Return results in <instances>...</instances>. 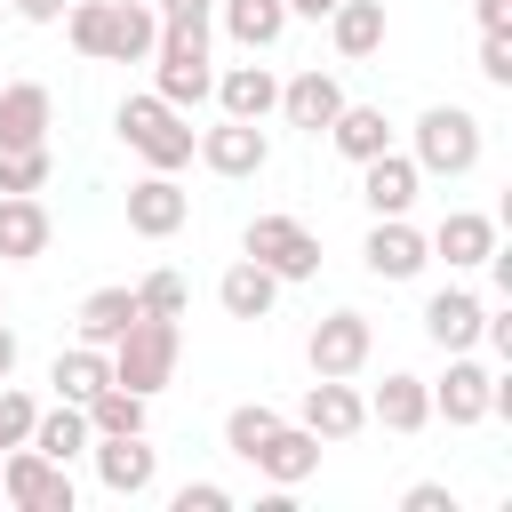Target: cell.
<instances>
[{"label": "cell", "instance_id": "obj_38", "mask_svg": "<svg viewBox=\"0 0 512 512\" xmlns=\"http://www.w3.org/2000/svg\"><path fill=\"white\" fill-rule=\"evenodd\" d=\"M232 504V488H216V480H184L176 488V512H224Z\"/></svg>", "mask_w": 512, "mask_h": 512}, {"label": "cell", "instance_id": "obj_28", "mask_svg": "<svg viewBox=\"0 0 512 512\" xmlns=\"http://www.w3.org/2000/svg\"><path fill=\"white\" fill-rule=\"evenodd\" d=\"M48 384H56V400H96L112 384V352L104 344H72V352H56Z\"/></svg>", "mask_w": 512, "mask_h": 512}, {"label": "cell", "instance_id": "obj_25", "mask_svg": "<svg viewBox=\"0 0 512 512\" xmlns=\"http://www.w3.org/2000/svg\"><path fill=\"white\" fill-rule=\"evenodd\" d=\"M328 32H336V56H344V64L376 56V48H384V0H336V8H328Z\"/></svg>", "mask_w": 512, "mask_h": 512}, {"label": "cell", "instance_id": "obj_10", "mask_svg": "<svg viewBox=\"0 0 512 512\" xmlns=\"http://www.w3.org/2000/svg\"><path fill=\"white\" fill-rule=\"evenodd\" d=\"M248 464H256L272 488H296V480L320 472V432H304V424H272V432L248 448Z\"/></svg>", "mask_w": 512, "mask_h": 512}, {"label": "cell", "instance_id": "obj_21", "mask_svg": "<svg viewBox=\"0 0 512 512\" xmlns=\"http://www.w3.org/2000/svg\"><path fill=\"white\" fill-rule=\"evenodd\" d=\"M0 256H8V264L48 256V208H40L32 192H0Z\"/></svg>", "mask_w": 512, "mask_h": 512}, {"label": "cell", "instance_id": "obj_39", "mask_svg": "<svg viewBox=\"0 0 512 512\" xmlns=\"http://www.w3.org/2000/svg\"><path fill=\"white\" fill-rule=\"evenodd\" d=\"M400 504H408V512H456V496H448L440 480H416V488H408Z\"/></svg>", "mask_w": 512, "mask_h": 512}, {"label": "cell", "instance_id": "obj_26", "mask_svg": "<svg viewBox=\"0 0 512 512\" xmlns=\"http://www.w3.org/2000/svg\"><path fill=\"white\" fill-rule=\"evenodd\" d=\"M152 48H160V8L112 0V48H104V64H144Z\"/></svg>", "mask_w": 512, "mask_h": 512}, {"label": "cell", "instance_id": "obj_22", "mask_svg": "<svg viewBox=\"0 0 512 512\" xmlns=\"http://www.w3.org/2000/svg\"><path fill=\"white\" fill-rule=\"evenodd\" d=\"M208 96L224 104V120H264V112L280 104V80H272L264 64H232V72H216Z\"/></svg>", "mask_w": 512, "mask_h": 512}, {"label": "cell", "instance_id": "obj_23", "mask_svg": "<svg viewBox=\"0 0 512 512\" xmlns=\"http://www.w3.org/2000/svg\"><path fill=\"white\" fill-rule=\"evenodd\" d=\"M328 144L360 168V160H376V152H392V120H384V104H344L336 120H328Z\"/></svg>", "mask_w": 512, "mask_h": 512}, {"label": "cell", "instance_id": "obj_11", "mask_svg": "<svg viewBox=\"0 0 512 512\" xmlns=\"http://www.w3.org/2000/svg\"><path fill=\"white\" fill-rule=\"evenodd\" d=\"M288 128H304V136H328V120L344 112V88H336V72H296V80H280V104H272Z\"/></svg>", "mask_w": 512, "mask_h": 512}, {"label": "cell", "instance_id": "obj_16", "mask_svg": "<svg viewBox=\"0 0 512 512\" xmlns=\"http://www.w3.org/2000/svg\"><path fill=\"white\" fill-rule=\"evenodd\" d=\"M424 392H432V416H448V424H480L488 416V368L472 352H448V376L424 384Z\"/></svg>", "mask_w": 512, "mask_h": 512}, {"label": "cell", "instance_id": "obj_14", "mask_svg": "<svg viewBox=\"0 0 512 512\" xmlns=\"http://www.w3.org/2000/svg\"><path fill=\"white\" fill-rule=\"evenodd\" d=\"M368 272L376 280H416L424 264H432V248H424V232L408 224V216H376V232H368Z\"/></svg>", "mask_w": 512, "mask_h": 512}, {"label": "cell", "instance_id": "obj_8", "mask_svg": "<svg viewBox=\"0 0 512 512\" xmlns=\"http://www.w3.org/2000/svg\"><path fill=\"white\" fill-rule=\"evenodd\" d=\"M368 352H376L368 312H328V320L312 328V344H304L312 376H360V368H368Z\"/></svg>", "mask_w": 512, "mask_h": 512}, {"label": "cell", "instance_id": "obj_40", "mask_svg": "<svg viewBox=\"0 0 512 512\" xmlns=\"http://www.w3.org/2000/svg\"><path fill=\"white\" fill-rule=\"evenodd\" d=\"M160 8V24H208L216 16V0H152Z\"/></svg>", "mask_w": 512, "mask_h": 512}, {"label": "cell", "instance_id": "obj_2", "mask_svg": "<svg viewBox=\"0 0 512 512\" xmlns=\"http://www.w3.org/2000/svg\"><path fill=\"white\" fill-rule=\"evenodd\" d=\"M152 64H160V88H152V96H168L176 112H192V104L216 88L208 24H160V48H152Z\"/></svg>", "mask_w": 512, "mask_h": 512}, {"label": "cell", "instance_id": "obj_30", "mask_svg": "<svg viewBox=\"0 0 512 512\" xmlns=\"http://www.w3.org/2000/svg\"><path fill=\"white\" fill-rule=\"evenodd\" d=\"M128 320H136V288H96L80 304V344H112Z\"/></svg>", "mask_w": 512, "mask_h": 512}, {"label": "cell", "instance_id": "obj_12", "mask_svg": "<svg viewBox=\"0 0 512 512\" xmlns=\"http://www.w3.org/2000/svg\"><path fill=\"white\" fill-rule=\"evenodd\" d=\"M184 216H192V200H184V184H176L168 168H152V176H136V184H128V232L168 240Z\"/></svg>", "mask_w": 512, "mask_h": 512}, {"label": "cell", "instance_id": "obj_41", "mask_svg": "<svg viewBox=\"0 0 512 512\" xmlns=\"http://www.w3.org/2000/svg\"><path fill=\"white\" fill-rule=\"evenodd\" d=\"M8 8H16L24 24H64V8H72V0H8Z\"/></svg>", "mask_w": 512, "mask_h": 512}, {"label": "cell", "instance_id": "obj_1", "mask_svg": "<svg viewBox=\"0 0 512 512\" xmlns=\"http://www.w3.org/2000/svg\"><path fill=\"white\" fill-rule=\"evenodd\" d=\"M104 352H112V384H128V392H144V400H152V392L176 376V352H184V336H176V320H152V312H136V320H128V328H120Z\"/></svg>", "mask_w": 512, "mask_h": 512}, {"label": "cell", "instance_id": "obj_15", "mask_svg": "<svg viewBox=\"0 0 512 512\" xmlns=\"http://www.w3.org/2000/svg\"><path fill=\"white\" fill-rule=\"evenodd\" d=\"M416 184H424V168H416L408 152H376V160H360V200H368L376 216H408V208H416Z\"/></svg>", "mask_w": 512, "mask_h": 512}, {"label": "cell", "instance_id": "obj_4", "mask_svg": "<svg viewBox=\"0 0 512 512\" xmlns=\"http://www.w3.org/2000/svg\"><path fill=\"white\" fill-rule=\"evenodd\" d=\"M416 168L424 176H472L480 168V120L464 104H432L416 120Z\"/></svg>", "mask_w": 512, "mask_h": 512}, {"label": "cell", "instance_id": "obj_20", "mask_svg": "<svg viewBox=\"0 0 512 512\" xmlns=\"http://www.w3.org/2000/svg\"><path fill=\"white\" fill-rule=\"evenodd\" d=\"M48 112H56V96L40 88V80H16V88H0V144H48Z\"/></svg>", "mask_w": 512, "mask_h": 512}, {"label": "cell", "instance_id": "obj_13", "mask_svg": "<svg viewBox=\"0 0 512 512\" xmlns=\"http://www.w3.org/2000/svg\"><path fill=\"white\" fill-rule=\"evenodd\" d=\"M304 432H320V440H352L360 424H368V400L352 392V376H312V392H304V416H296Z\"/></svg>", "mask_w": 512, "mask_h": 512}, {"label": "cell", "instance_id": "obj_18", "mask_svg": "<svg viewBox=\"0 0 512 512\" xmlns=\"http://www.w3.org/2000/svg\"><path fill=\"white\" fill-rule=\"evenodd\" d=\"M480 320H488V304H480L472 288H440V296L424 304V336H432L440 352H472V344H480Z\"/></svg>", "mask_w": 512, "mask_h": 512}, {"label": "cell", "instance_id": "obj_9", "mask_svg": "<svg viewBox=\"0 0 512 512\" xmlns=\"http://www.w3.org/2000/svg\"><path fill=\"white\" fill-rule=\"evenodd\" d=\"M88 456H96V480H104L112 496H144V488L160 480V448H152L144 432H96Z\"/></svg>", "mask_w": 512, "mask_h": 512}, {"label": "cell", "instance_id": "obj_34", "mask_svg": "<svg viewBox=\"0 0 512 512\" xmlns=\"http://www.w3.org/2000/svg\"><path fill=\"white\" fill-rule=\"evenodd\" d=\"M184 304H192V296H184L176 272H144V280H136V312H152V320H184Z\"/></svg>", "mask_w": 512, "mask_h": 512}, {"label": "cell", "instance_id": "obj_29", "mask_svg": "<svg viewBox=\"0 0 512 512\" xmlns=\"http://www.w3.org/2000/svg\"><path fill=\"white\" fill-rule=\"evenodd\" d=\"M216 8H224V32H232L248 56L272 48V40L288 32V8H280V0H216Z\"/></svg>", "mask_w": 512, "mask_h": 512}, {"label": "cell", "instance_id": "obj_19", "mask_svg": "<svg viewBox=\"0 0 512 512\" xmlns=\"http://www.w3.org/2000/svg\"><path fill=\"white\" fill-rule=\"evenodd\" d=\"M368 416H376L384 432H424V424H432V392H424V376H408V368H392V376L376 384V400H368Z\"/></svg>", "mask_w": 512, "mask_h": 512}, {"label": "cell", "instance_id": "obj_31", "mask_svg": "<svg viewBox=\"0 0 512 512\" xmlns=\"http://www.w3.org/2000/svg\"><path fill=\"white\" fill-rule=\"evenodd\" d=\"M80 408H88V432H144V392H128V384H104Z\"/></svg>", "mask_w": 512, "mask_h": 512}, {"label": "cell", "instance_id": "obj_5", "mask_svg": "<svg viewBox=\"0 0 512 512\" xmlns=\"http://www.w3.org/2000/svg\"><path fill=\"white\" fill-rule=\"evenodd\" d=\"M0 496H8L16 512H72V472H64L56 456H40L32 440H16V448L0 456Z\"/></svg>", "mask_w": 512, "mask_h": 512}, {"label": "cell", "instance_id": "obj_35", "mask_svg": "<svg viewBox=\"0 0 512 512\" xmlns=\"http://www.w3.org/2000/svg\"><path fill=\"white\" fill-rule=\"evenodd\" d=\"M272 424H280V416H272L264 400H240V408L224 416V448H232V456H248V448H256V440H264Z\"/></svg>", "mask_w": 512, "mask_h": 512}, {"label": "cell", "instance_id": "obj_33", "mask_svg": "<svg viewBox=\"0 0 512 512\" xmlns=\"http://www.w3.org/2000/svg\"><path fill=\"white\" fill-rule=\"evenodd\" d=\"M48 184V144H0V192H40Z\"/></svg>", "mask_w": 512, "mask_h": 512}, {"label": "cell", "instance_id": "obj_32", "mask_svg": "<svg viewBox=\"0 0 512 512\" xmlns=\"http://www.w3.org/2000/svg\"><path fill=\"white\" fill-rule=\"evenodd\" d=\"M64 32H72L80 56L104 64V48H112V0H72V8H64Z\"/></svg>", "mask_w": 512, "mask_h": 512}, {"label": "cell", "instance_id": "obj_17", "mask_svg": "<svg viewBox=\"0 0 512 512\" xmlns=\"http://www.w3.org/2000/svg\"><path fill=\"white\" fill-rule=\"evenodd\" d=\"M432 256H448L456 272H472V264H488L496 256V216H480V208H448L440 216V232L424 240Z\"/></svg>", "mask_w": 512, "mask_h": 512}, {"label": "cell", "instance_id": "obj_36", "mask_svg": "<svg viewBox=\"0 0 512 512\" xmlns=\"http://www.w3.org/2000/svg\"><path fill=\"white\" fill-rule=\"evenodd\" d=\"M32 416H40V400H32V392H0V448L32 440Z\"/></svg>", "mask_w": 512, "mask_h": 512}, {"label": "cell", "instance_id": "obj_37", "mask_svg": "<svg viewBox=\"0 0 512 512\" xmlns=\"http://www.w3.org/2000/svg\"><path fill=\"white\" fill-rule=\"evenodd\" d=\"M480 72L488 88H512V32H480Z\"/></svg>", "mask_w": 512, "mask_h": 512}, {"label": "cell", "instance_id": "obj_44", "mask_svg": "<svg viewBox=\"0 0 512 512\" xmlns=\"http://www.w3.org/2000/svg\"><path fill=\"white\" fill-rule=\"evenodd\" d=\"M280 8H288V16H328L336 0H280Z\"/></svg>", "mask_w": 512, "mask_h": 512}, {"label": "cell", "instance_id": "obj_3", "mask_svg": "<svg viewBox=\"0 0 512 512\" xmlns=\"http://www.w3.org/2000/svg\"><path fill=\"white\" fill-rule=\"evenodd\" d=\"M120 136H128V152L144 160V168H184L192 160V128H184V112L168 104V96H128L120 104Z\"/></svg>", "mask_w": 512, "mask_h": 512}, {"label": "cell", "instance_id": "obj_42", "mask_svg": "<svg viewBox=\"0 0 512 512\" xmlns=\"http://www.w3.org/2000/svg\"><path fill=\"white\" fill-rule=\"evenodd\" d=\"M480 32H512V0H480Z\"/></svg>", "mask_w": 512, "mask_h": 512}, {"label": "cell", "instance_id": "obj_27", "mask_svg": "<svg viewBox=\"0 0 512 512\" xmlns=\"http://www.w3.org/2000/svg\"><path fill=\"white\" fill-rule=\"evenodd\" d=\"M272 296H280V280H272L256 256H240V264L216 280V304H224L232 320H264V312H272Z\"/></svg>", "mask_w": 512, "mask_h": 512}, {"label": "cell", "instance_id": "obj_6", "mask_svg": "<svg viewBox=\"0 0 512 512\" xmlns=\"http://www.w3.org/2000/svg\"><path fill=\"white\" fill-rule=\"evenodd\" d=\"M240 248H248L272 280H312V272H320V240H312L296 216H248Z\"/></svg>", "mask_w": 512, "mask_h": 512}, {"label": "cell", "instance_id": "obj_7", "mask_svg": "<svg viewBox=\"0 0 512 512\" xmlns=\"http://www.w3.org/2000/svg\"><path fill=\"white\" fill-rule=\"evenodd\" d=\"M192 152L216 168V176H264V160H272V136H264V120H216V128H200L192 136Z\"/></svg>", "mask_w": 512, "mask_h": 512}, {"label": "cell", "instance_id": "obj_24", "mask_svg": "<svg viewBox=\"0 0 512 512\" xmlns=\"http://www.w3.org/2000/svg\"><path fill=\"white\" fill-rule=\"evenodd\" d=\"M88 440H96V432H88V408H80V400H56V408H40V416H32V448H40V456H56V464L88 456Z\"/></svg>", "mask_w": 512, "mask_h": 512}, {"label": "cell", "instance_id": "obj_43", "mask_svg": "<svg viewBox=\"0 0 512 512\" xmlns=\"http://www.w3.org/2000/svg\"><path fill=\"white\" fill-rule=\"evenodd\" d=\"M8 376H16V328L0 320V384H8Z\"/></svg>", "mask_w": 512, "mask_h": 512}]
</instances>
